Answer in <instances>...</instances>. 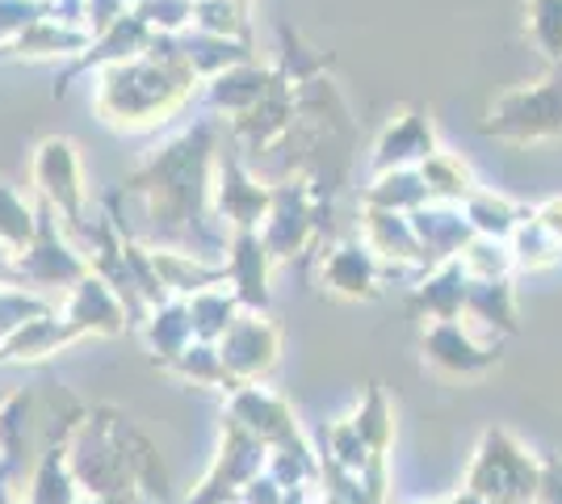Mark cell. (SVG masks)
I'll return each mask as SVG.
<instances>
[{"label":"cell","mask_w":562,"mask_h":504,"mask_svg":"<svg viewBox=\"0 0 562 504\" xmlns=\"http://www.w3.org/2000/svg\"><path fill=\"white\" fill-rule=\"evenodd\" d=\"M554 85V80H550ZM533 89V93H516L499 105V119L492 131H508V135H546L562 126V97L559 89Z\"/></svg>","instance_id":"1"}]
</instances>
